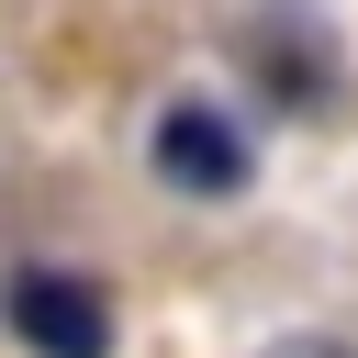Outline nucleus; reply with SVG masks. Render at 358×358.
I'll use <instances>...</instances> for the list:
<instances>
[{
  "label": "nucleus",
  "mask_w": 358,
  "mask_h": 358,
  "mask_svg": "<svg viewBox=\"0 0 358 358\" xmlns=\"http://www.w3.org/2000/svg\"><path fill=\"white\" fill-rule=\"evenodd\" d=\"M280 358H347V347H336V336H291Z\"/></svg>",
  "instance_id": "obj_3"
},
{
  "label": "nucleus",
  "mask_w": 358,
  "mask_h": 358,
  "mask_svg": "<svg viewBox=\"0 0 358 358\" xmlns=\"http://www.w3.org/2000/svg\"><path fill=\"white\" fill-rule=\"evenodd\" d=\"M157 179H168V190H201V201H224V190H246V134H235L224 112L179 101V112L157 123Z\"/></svg>",
  "instance_id": "obj_2"
},
{
  "label": "nucleus",
  "mask_w": 358,
  "mask_h": 358,
  "mask_svg": "<svg viewBox=\"0 0 358 358\" xmlns=\"http://www.w3.org/2000/svg\"><path fill=\"white\" fill-rule=\"evenodd\" d=\"M0 313L34 358H112V291L78 280V268H22Z\"/></svg>",
  "instance_id": "obj_1"
}]
</instances>
